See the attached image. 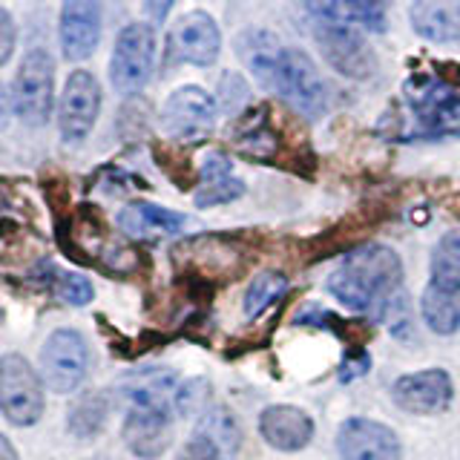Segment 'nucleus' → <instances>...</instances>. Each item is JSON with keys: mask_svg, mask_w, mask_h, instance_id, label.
<instances>
[{"mask_svg": "<svg viewBox=\"0 0 460 460\" xmlns=\"http://www.w3.org/2000/svg\"><path fill=\"white\" fill-rule=\"evenodd\" d=\"M440 75H446V81H449V84H457L460 86V64H446V66H440Z\"/></svg>", "mask_w": 460, "mask_h": 460, "instance_id": "39", "label": "nucleus"}, {"mask_svg": "<svg viewBox=\"0 0 460 460\" xmlns=\"http://www.w3.org/2000/svg\"><path fill=\"white\" fill-rule=\"evenodd\" d=\"M409 23L429 43H460V0H411Z\"/></svg>", "mask_w": 460, "mask_h": 460, "instance_id": "17", "label": "nucleus"}, {"mask_svg": "<svg viewBox=\"0 0 460 460\" xmlns=\"http://www.w3.org/2000/svg\"><path fill=\"white\" fill-rule=\"evenodd\" d=\"M294 325H305V328H320V331H331V334H337L342 342H349L351 349H363V342L371 337V328L363 325V323H349L342 320L340 314L334 311H325L320 305H308L296 314Z\"/></svg>", "mask_w": 460, "mask_h": 460, "instance_id": "23", "label": "nucleus"}, {"mask_svg": "<svg viewBox=\"0 0 460 460\" xmlns=\"http://www.w3.org/2000/svg\"><path fill=\"white\" fill-rule=\"evenodd\" d=\"M0 460H18V452H14V446L0 435Z\"/></svg>", "mask_w": 460, "mask_h": 460, "instance_id": "40", "label": "nucleus"}, {"mask_svg": "<svg viewBox=\"0 0 460 460\" xmlns=\"http://www.w3.org/2000/svg\"><path fill=\"white\" fill-rule=\"evenodd\" d=\"M172 262L184 279L216 285L242 277L248 256L239 248V242L227 239L225 234H199L193 239H181L172 248Z\"/></svg>", "mask_w": 460, "mask_h": 460, "instance_id": "4", "label": "nucleus"}, {"mask_svg": "<svg viewBox=\"0 0 460 460\" xmlns=\"http://www.w3.org/2000/svg\"><path fill=\"white\" fill-rule=\"evenodd\" d=\"M377 316L380 323H385L392 328V334L400 340H409L411 337V305H409V294L406 288H397V291L388 294L380 305H377Z\"/></svg>", "mask_w": 460, "mask_h": 460, "instance_id": "27", "label": "nucleus"}, {"mask_svg": "<svg viewBox=\"0 0 460 460\" xmlns=\"http://www.w3.org/2000/svg\"><path fill=\"white\" fill-rule=\"evenodd\" d=\"M342 460H400V438L385 423L368 417H349L337 431Z\"/></svg>", "mask_w": 460, "mask_h": 460, "instance_id": "13", "label": "nucleus"}, {"mask_svg": "<svg viewBox=\"0 0 460 460\" xmlns=\"http://www.w3.org/2000/svg\"><path fill=\"white\" fill-rule=\"evenodd\" d=\"M368 366H371V357H368L363 349H351L349 357H345L342 368H340V380H342V383H349V380L363 377V374L368 371Z\"/></svg>", "mask_w": 460, "mask_h": 460, "instance_id": "36", "label": "nucleus"}, {"mask_svg": "<svg viewBox=\"0 0 460 460\" xmlns=\"http://www.w3.org/2000/svg\"><path fill=\"white\" fill-rule=\"evenodd\" d=\"M400 279V256L385 244H366V248H357L345 256V262L328 277L325 288L342 305L368 311L377 308L392 291H397Z\"/></svg>", "mask_w": 460, "mask_h": 460, "instance_id": "3", "label": "nucleus"}, {"mask_svg": "<svg viewBox=\"0 0 460 460\" xmlns=\"http://www.w3.org/2000/svg\"><path fill=\"white\" fill-rule=\"evenodd\" d=\"M167 49L172 61L190 66H213L222 52V29L208 12H187L172 23L167 35Z\"/></svg>", "mask_w": 460, "mask_h": 460, "instance_id": "9", "label": "nucleus"}, {"mask_svg": "<svg viewBox=\"0 0 460 460\" xmlns=\"http://www.w3.org/2000/svg\"><path fill=\"white\" fill-rule=\"evenodd\" d=\"M236 52L251 75L268 93L279 95L299 115L320 119L328 107V86L311 58L279 40L268 29H248L236 40Z\"/></svg>", "mask_w": 460, "mask_h": 460, "instance_id": "1", "label": "nucleus"}, {"mask_svg": "<svg viewBox=\"0 0 460 460\" xmlns=\"http://www.w3.org/2000/svg\"><path fill=\"white\" fill-rule=\"evenodd\" d=\"M101 112V84L93 72L75 69L64 84L61 104H58V124L66 144L84 141L93 133Z\"/></svg>", "mask_w": 460, "mask_h": 460, "instance_id": "11", "label": "nucleus"}, {"mask_svg": "<svg viewBox=\"0 0 460 460\" xmlns=\"http://www.w3.org/2000/svg\"><path fill=\"white\" fill-rule=\"evenodd\" d=\"M216 115H219L216 98L201 90V86L190 84V86H179L164 101L162 124L167 129V136H172L176 141H201L213 129Z\"/></svg>", "mask_w": 460, "mask_h": 460, "instance_id": "10", "label": "nucleus"}, {"mask_svg": "<svg viewBox=\"0 0 460 460\" xmlns=\"http://www.w3.org/2000/svg\"><path fill=\"white\" fill-rule=\"evenodd\" d=\"M230 136H234V147L253 162H268L279 153V136L270 124V110L265 104L239 112Z\"/></svg>", "mask_w": 460, "mask_h": 460, "instance_id": "19", "label": "nucleus"}, {"mask_svg": "<svg viewBox=\"0 0 460 460\" xmlns=\"http://www.w3.org/2000/svg\"><path fill=\"white\" fill-rule=\"evenodd\" d=\"M259 435L277 452H299L314 440V420L296 406H268L259 414Z\"/></svg>", "mask_w": 460, "mask_h": 460, "instance_id": "15", "label": "nucleus"}, {"mask_svg": "<svg viewBox=\"0 0 460 460\" xmlns=\"http://www.w3.org/2000/svg\"><path fill=\"white\" fill-rule=\"evenodd\" d=\"M86 368H90L86 340L72 328L55 331L40 351V380L47 383L52 392L69 394L84 383Z\"/></svg>", "mask_w": 460, "mask_h": 460, "instance_id": "8", "label": "nucleus"}, {"mask_svg": "<svg viewBox=\"0 0 460 460\" xmlns=\"http://www.w3.org/2000/svg\"><path fill=\"white\" fill-rule=\"evenodd\" d=\"M121 435H124L127 449L133 452L136 457L155 460L170 446L172 426H170V417H167L164 409H141V406H136V409H129Z\"/></svg>", "mask_w": 460, "mask_h": 460, "instance_id": "16", "label": "nucleus"}, {"mask_svg": "<svg viewBox=\"0 0 460 460\" xmlns=\"http://www.w3.org/2000/svg\"><path fill=\"white\" fill-rule=\"evenodd\" d=\"M93 294L95 291L90 279L78 277V273H66V277H61V282H58V296L69 302V305H86V302L93 299Z\"/></svg>", "mask_w": 460, "mask_h": 460, "instance_id": "32", "label": "nucleus"}, {"mask_svg": "<svg viewBox=\"0 0 460 460\" xmlns=\"http://www.w3.org/2000/svg\"><path fill=\"white\" fill-rule=\"evenodd\" d=\"M14 43H18V29H14V18L9 14V9L0 6V66H4L12 58Z\"/></svg>", "mask_w": 460, "mask_h": 460, "instance_id": "35", "label": "nucleus"}, {"mask_svg": "<svg viewBox=\"0 0 460 460\" xmlns=\"http://www.w3.org/2000/svg\"><path fill=\"white\" fill-rule=\"evenodd\" d=\"M176 460H222V455L205 435H199V431H196V435L187 440V446H184Z\"/></svg>", "mask_w": 460, "mask_h": 460, "instance_id": "34", "label": "nucleus"}, {"mask_svg": "<svg viewBox=\"0 0 460 460\" xmlns=\"http://www.w3.org/2000/svg\"><path fill=\"white\" fill-rule=\"evenodd\" d=\"M420 314L426 328H431L435 334H455L460 328V288L429 282L420 296Z\"/></svg>", "mask_w": 460, "mask_h": 460, "instance_id": "22", "label": "nucleus"}, {"mask_svg": "<svg viewBox=\"0 0 460 460\" xmlns=\"http://www.w3.org/2000/svg\"><path fill=\"white\" fill-rule=\"evenodd\" d=\"M155 66V29L153 23H127L110 55V81L115 93L136 95L147 86Z\"/></svg>", "mask_w": 460, "mask_h": 460, "instance_id": "5", "label": "nucleus"}, {"mask_svg": "<svg viewBox=\"0 0 460 460\" xmlns=\"http://www.w3.org/2000/svg\"><path fill=\"white\" fill-rule=\"evenodd\" d=\"M176 388V374L170 368H144L133 371L119 383V394L129 402V406L141 409H164L167 400Z\"/></svg>", "mask_w": 460, "mask_h": 460, "instance_id": "21", "label": "nucleus"}, {"mask_svg": "<svg viewBox=\"0 0 460 460\" xmlns=\"http://www.w3.org/2000/svg\"><path fill=\"white\" fill-rule=\"evenodd\" d=\"M438 285L460 288V230L446 234L431 251V279Z\"/></svg>", "mask_w": 460, "mask_h": 460, "instance_id": "25", "label": "nucleus"}, {"mask_svg": "<svg viewBox=\"0 0 460 460\" xmlns=\"http://www.w3.org/2000/svg\"><path fill=\"white\" fill-rule=\"evenodd\" d=\"M394 402L409 414H440L452 406L455 385L443 368L411 371L392 385Z\"/></svg>", "mask_w": 460, "mask_h": 460, "instance_id": "12", "label": "nucleus"}, {"mask_svg": "<svg viewBox=\"0 0 460 460\" xmlns=\"http://www.w3.org/2000/svg\"><path fill=\"white\" fill-rule=\"evenodd\" d=\"M210 394H213V385L205 377H193L187 380L179 392H176V409L181 417H201L210 409Z\"/></svg>", "mask_w": 460, "mask_h": 460, "instance_id": "29", "label": "nucleus"}, {"mask_svg": "<svg viewBox=\"0 0 460 460\" xmlns=\"http://www.w3.org/2000/svg\"><path fill=\"white\" fill-rule=\"evenodd\" d=\"M201 184L196 187V208L227 205L244 193V181L234 179V164L225 153H210L201 164Z\"/></svg>", "mask_w": 460, "mask_h": 460, "instance_id": "20", "label": "nucleus"}, {"mask_svg": "<svg viewBox=\"0 0 460 460\" xmlns=\"http://www.w3.org/2000/svg\"><path fill=\"white\" fill-rule=\"evenodd\" d=\"M302 6L311 18V32L325 64L342 78H371L377 69V58L366 40V29L354 21L342 0H302Z\"/></svg>", "mask_w": 460, "mask_h": 460, "instance_id": "2", "label": "nucleus"}, {"mask_svg": "<svg viewBox=\"0 0 460 460\" xmlns=\"http://www.w3.org/2000/svg\"><path fill=\"white\" fill-rule=\"evenodd\" d=\"M104 417H107V402L101 394H90V397H84L75 411H72L69 417V426L75 435L86 438V435H95V431L104 426Z\"/></svg>", "mask_w": 460, "mask_h": 460, "instance_id": "30", "label": "nucleus"}, {"mask_svg": "<svg viewBox=\"0 0 460 460\" xmlns=\"http://www.w3.org/2000/svg\"><path fill=\"white\" fill-rule=\"evenodd\" d=\"M58 38H61V52L66 61H86L101 40L98 0H64Z\"/></svg>", "mask_w": 460, "mask_h": 460, "instance_id": "14", "label": "nucleus"}, {"mask_svg": "<svg viewBox=\"0 0 460 460\" xmlns=\"http://www.w3.org/2000/svg\"><path fill=\"white\" fill-rule=\"evenodd\" d=\"M342 4L366 32L380 35L388 29V6H392V0H342Z\"/></svg>", "mask_w": 460, "mask_h": 460, "instance_id": "31", "label": "nucleus"}, {"mask_svg": "<svg viewBox=\"0 0 460 460\" xmlns=\"http://www.w3.org/2000/svg\"><path fill=\"white\" fill-rule=\"evenodd\" d=\"M199 435H205L216 449H219L222 460H230L236 452H239V443H242V429L236 423V417L230 414L225 406H216V409H208L201 414V420L196 426Z\"/></svg>", "mask_w": 460, "mask_h": 460, "instance_id": "24", "label": "nucleus"}, {"mask_svg": "<svg viewBox=\"0 0 460 460\" xmlns=\"http://www.w3.org/2000/svg\"><path fill=\"white\" fill-rule=\"evenodd\" d=\"M14 112L29 127H43L55 104V61L47 49H29L12 84Z\"/></svg>", "mask_w": 460, "mask_h": 460, "instance_id": "6", "label": "nucleus"}, {"mask_svg": "<svg viewBox=\"0 0 460 460\" xmlns=\"http://www.w3.org/2000/svg\"><path fill=\"white\" fill-rule=\"evenodd\" d=\"M219 98H222V107L227 112H239L244 98H248V84H244L242 75H236V72H227V75L222 78V86H219Z\"/></svg>", "mask_w": 460, "mask_h": 460, "instance_id": "33", "label": "nucleus"}, {"mask_svg": "<svg viewBox=\"0 0 460 460\" xmlns=\"http://www.w3.org/2000/svg\"><path fill=\"white\" fill-rule=\"evenodd\" d=\"M153 155H155L158 167H162L181 190H190L196 184V170L190 164V155H187L181 147H176V144H155Z\"/></svg>", "mask_w": 460, "mask_h": 460, "instance_id": "28", "label": "nucleus"}, {"mask_svg": "<svg viewBox=\"0 0 460 460\" xmlns=\"http://www.w3.org/2000/svg\"><path fill=\"white\" fill-rule=\"evenodd\" d=\"M14 112V101H12V93L6 90V84L0 81V129H6L9 119Z\"/></svg>", "mask_w": 460, "mask_h": 460, "instance_id": "38", "label": "nucleus"}, {"mask_svg": "<svg viewBox=\"0 0 460 460\" xmlns=\"http://www.w3.org/2000/svg\"><path fill=\"white\" fill-rule=\"evenodd\" d=\"M187 219L176 210L158 208L153 201H129V205L119 213V227L129 239H162V236H176L184 230Z\"/></svg>", "mask_w": 460, "mask_h": 460, "instance_id": "18", "label": "nucleus"}, {"mask_svg": "<svg viewBox=\"0 0 460 460\" xmlns=\"http://www.w3.org/2000/svg\"><path fill=\"white\" fill-rule=\"evenodd\" d=\"M0 411L14 426H35L43 414V385L21 354L0 357Z\"/></svg>", "mask_w": 460, "mask_h": 460, "instance_id": "7", "label": "nucleus"}, {"mask_svg": "<svg viewBox=\"0 0 460 460\" xmlns=\"http://www.w3.org/2000/svg\"><path fill=\"white\" fill-rule=\"evenodd\" d=\"M176 6V0H144V14H147V23H164L170 9Z\"/></svg>", "mask_w": 460, "mask_h": 460, "instance_id": "37", "label": "nucleus"}, {"mask_svg": "<svg viewBox=\"0 0 460 460\" xmlns=\"http://www.w3.org/2000/svg\"><path fill=\"white\" fill-rule=\"evenodd\" d=\"M288 288V279L285 273L279 270H262L259 277L251 282L248 294H244V316L248 320H256L259 314H262L268 305H273Z\"/></svg>", "mask_w": 460, "mask_h": 460, "instance_id": "26", "label": "nucleus"}]
</instances>
